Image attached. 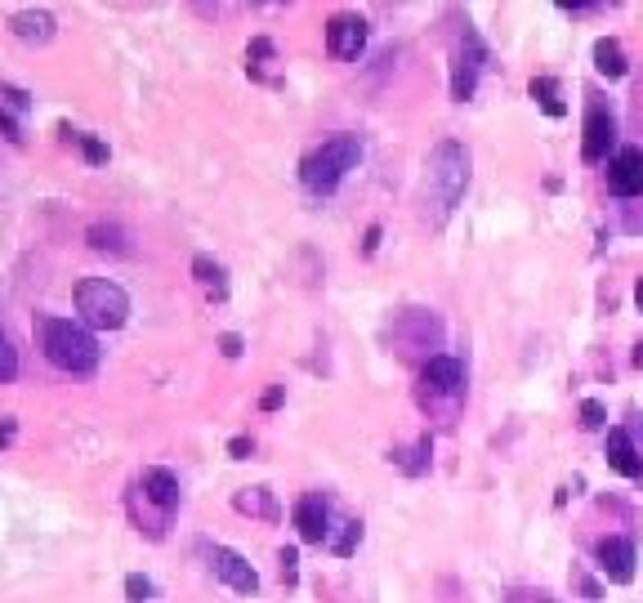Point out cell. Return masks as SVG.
Instances as JSON below:
<instances>
[{"instance_id":"7c38bea8","label":"cell","mask_w":643,"mask_h":603,"mask_svg":"<svg viewBox=\"0 0 643 603\" xmlns=\"http://www.w3.org/2000/svg\"><path fill=\"white\" fill-rule=\"evenodd\" d=\"M608 188L617 197H643V148H621L608 161Z\"/></svg>"},{"instance_id":"8fae6325","label":"cell","mask_w":643,"mask_h":603,"mask_svg":"<svg viewBox=\"0 0 643 603\" xmlns=\"http://www.w3.org/2000/svg\"><path fill=\"white\" fill-rule=\"evenodd\" d=\"M612 143H617V121H612L608 108H599V103H594V108L585 112L581 157H585V161H603V157L612 152Z\"/></svg>"},{"instance_id":"83f0119b","label":"cell","mask_w":643,"mask_h":603,"mask_svg":"<svg viewBox=\"0 0 643 603\" xmlns=\"http://www.w3.org/2000/svg\"><path fill=\"white\" fill-rule=\"evenodd\" d=\"M0 134H5V139H9V143H23V130H18V121H14V117H9V112H5V108H0Z\"/></svg>"},{"instance_id":"277c9868","label":"cell","mask_w":643,"mask_h":603,"mask_svg":"<svg viewBox=\"0 0 643 603\" xmlns=\"http://www.w3.org/2000/svg\"><path fill=\"white\" fill-rule=\"evenodd\" d=\"M469 188V152L456 139H443L429 152V175H425V197L438 206V215H451L456 201Z\"/></svg>"},{"instance_id":"8992f818","label":"cell","mask_w":643,"mask_h":603,"mask_svg":"<svg viewBox=\"0 0 643 603\" xmlns=\"http://www.w3.org/2000/svg\"><path fill=\"white\" fill-rule=\"evenodd\" d=\"M483 63H487L483 36H478L474 27L465 23V32H460V45H456V59H451V99H456V103L474 99V85H478V72H483Z\"/></svg>"},{"instance_id":"d590c367","label":"cell","mask_w":643,"mask_h":603,"mask_svg":"<svg viewBox=\"0 0 643 603\" xmlns=\"http://www.w3.org/2000/svg\"><path fill=\"white\" fill-rule=\"evenodd\" d=\"M635 367H643V340L635 344Z\"/></svg>"},{"instance_id":"d6a6232c","label":"cell","mask_w":643,"mask_h":603,"mask_svg":"<svg viewBox=\"0 0 643 603\" xmlns=\"http://www.w3.org/2000/svg\"><path fill=\"white\" fill-rule=\"evenodd\" d=\"M282 398H286V389H282V385H273V389H268V394H264V402H259V407H264V411H273V407H282Z\"/></svg>"},{"instance_id":"8d00e7d4","label":"cell","mask_w":643,"mask_h":603,"mask_svg":"<svg viewBox=\"0 0 643 603\" xmlns=\"http://www.w3.org/2000/svg\"><path fill=\"white\" fill-rule=\"evenodd\" d=\"M635 300H639V309H643V277H639V286H635Z\"/></svg>"},{"instance_id":"1f68e13d","label":"cell","mask_w":643,"mask_h":603,"mask_svg":"<svg viewBox=\"0 0 643 603\" xmlns=\"http://www.w3.org/2000/svg\"><path fill=\"white\" fill-rule=\"evenodd\" d=\"M219 349H224V358H242V335H224Z\"/></svg>"},{"instance_id":"4dcf8cb0","label":"cell","mask_w":643,"mask_h":603,"mask_svg":"<svg viewBox=\"0 0 643 603\" xmlns=\"http://www.w3.org/2000/svg\"><path fill=\"white\" fill-rule=\"evenodd\" d=\"M251 438H233V443H228V456H233V461H246V456H251Z\"/></svg>"},{"instance_id":"ac0fdd59","label":"cell","mask_w":643,"mask_h":603,"mask_svg":"<svg viewBox=\"0 0 643 603\" xmlns=\"http://www.w3.org/2000/svg\"><path fill=\"white\" fill-rule=\"evenodd\" d=\"M193 273H197V282L206 286L210 295H215V300H224V295H228V273H224V264H215L210 255H197V260H193Z\"/></svg>"},{"instance_id":"d6986e66","label":"cell","mask_w":643,"mask_h":603,"mask_svg":"<svg viewBox=\"0 0 643 603\" xmlns=\"http://www.w3.org/2000/svg\"><path fill=\"white\" fill-rule=\"evenodd\" d=\"M85 242H90L99 255H126V233H121L117 224H90Z\"/></svg>"},{"instance_id":"3957f363","label":"cell","mask_w":643,"mask_h":603,"mask_svg":"<svg viewBox=\"0 0 643 603\" xmlns=\"http://www.w3.org/2000/svg\"><path fill=\"white\" fill-rule=\"evenodd\" d=\"M362 161V139L358 134H335V139H326L322 148H313L309 157L300 161V184L309 188V193H335L340 188V179L349 175L353 166Z\"/></svg>"},{"instance_id":"4fadbf2b","label":"cell","mask_w":643,"mask_h":603,"mask_svg":"<svg viewBox=\"0 0 643 603\" xmlns=\"http://www.w3.org/2000/svg\"><path fill=\"white\" fill-rule=\"evenodd\" d=\"M594 554H599V572H603L608 581L626 586V581L635 577V545H630L626 536H603Z\"/></svg>"},{"instance_id":"5bb4252c","label":"cell","mask_w":643,"mask_h":603,"mask_svg":"<svg viewBox=\"0 0 643 603\" xmlns=\"http://www.w3.org/2000/svg\"><path fill=\"white\" fill-rule=\"evenodd\" d=\"M411 318H416V331H407L402 322L393 327V340H398V353H402V358H411V353H420V349H434L438 335H443V331H438V322L429 318V313L411 309Z\"/></svg>"},{"instance_id":"44dd1931","label":"cell","mask_w":643,"mask_h":603,"mask_svg":"<svg viewBox=\"0 0 643 603\" xmlns=\"http://www.w3.org/2000/svg\"><path fill=\"white\" fill-rule=\"evenodd\" d=\"M429 452H434V447H429V438H420L416 447H407V452H393L389 461L402 469V474H411V478H420L429 469Z\"/></svg>"},{"instance_id":"9c48e42d","label":"cell","mask_w":643,"mask_h":603,"mask_svg":"<svg viewBox=\"0 0 643 603\" xmlns=\"http://www.w3.org/2000/svg\"><path fill=\"white\" fill-rule=\"evenodd\" d=\"M210 568H215V577L224 581V586H233L237 595H255L259 590V572L237 550H228V545H215V550H210Z\"/></svg>"},{"instance_id":"9a60e30c","label":"cell","mask_w":643,"mask_h":603,"mask_svg":"<svg viewBox=\"0 0 643 603\" xmlns=\"http://www.w3.org/2000/svg\"><path fill=\"white\" fill-rule=\"evenodd\" d=\"M9 32L27 45H50L54 41V14H45V9H18V14L9 18Z\"/></svg>"},{"instance_id":"2e32d148","label":"cell","mask_w":643,"mask_h":603,"mask_svg":"<svg viewBox=\"0 0 643 603\" xmlns=\"http://www.w3.org/2000/svg\"><path fill=\"white\" fill-rule=\"evenodd\" d=\"M608 465L626 478H643V461H639V452H635L626 429H608Z\"/></svg>"},{"instance_id":"6da1fadb","label":"cell","mask_w":643,"mask_h":603,"mask_svg":"<svg viewBox=\"0 0 643 603\" xmlns=\"http://www.w3.org/2000/svg\"><path fill=\"white\" fill-rule=\"evenodd\" d=\"M36 335H41V353L50 358V367L67 371V376H94L99 371V340L85 327H76L72 318H41Z\"/></svg>"},{"instance_id":"7a4b0ae2","label":"cell","mask_w":643,"mask_h":603,"mask_svg":"<svg viewBox=\"0 0 643 603\" xmlns=\"http://www.w3.org/2000/svg\"><path fill=\"white\" fill-rule=\"evenodd\" d=\"M175 510H179V478L170 469H143V478L130 492V514L139 523V532L161 536L175 519Z\"/></svg>"},{"instance_id":"e575fe53","label":"cell","mask_w":643,"mask_h":603,"mask_svg":"<svg viewBox=\"0 0 643 603\" xmlns=\"http://www.w3.org/2000/svg\"><path fill=\"white\" fill-rule=\"evenodd\" d=\"M376 246H380V228H371V233H367V242H362V251H367V255H376Z\"/></svg>"},{"instance_id":"ba28073f","label":"cell","mask_w":643,"mask_h":603,"mask_svg":"<svg viewBox=\"0 0 643 603\" xmlns=\"http://www.w3.org/2000/svg\"><path fill=\"white\" fill-rule=\"evenodd\" d=\"M420 385H425V394L429 398H447V402H456L460 394H465V367H460L456 358H429L425 362V371H420Z\"/></svg>"},{"instance_id":"cb8c5ba5","label":"cell","mask_w":643,"mask_h":603,"mask_svg":"<svg viewBox=\"0 0 643 603\" xmlns=\"http://www.w3.org/2000/svg\"><path fill=\"white\" fill-rule=\"evenodd\" d=\"M14 376H18V353H14V344H9V335L0 331V385Z\"/></svg>"},{"instance_id":"836d02e7","label":"cell","mask_w":643,"mask_h":603,"mask_svg":"<svg viewBox=\"0 0 643 603\" xmlns=\"http://www.w3.org/2000/svg\"><path fill=\"white\" fill-rule=\"evenodd\" d=\"M14 434H18V425H14V420H5V425H0V447L14 443Z\"/></svg>"},{"instance_id":"484cf974","label":"cell","mask_w":643,"mask_h":603,"mask_svg":"<svg viewBox=\"0 0 643 603\" xmlns=\"http://www.w3.org/2000/svg\"><path fill=\"white\" fill-rule=\"evenodd\" d=\"M603 420H608V411H603V402H594V398H590V402H581V425H585V429H599Z\"/></svg>"},{"instance_id":"5b68a950","label":"cell","mask_w":643,"mask_h":603,"mask_svg":"<svg viewBox=\"0 0 643 603\" xmlns=\"http://www.w3.org/2000/svg\"><path fill=\"white\" fill-rule=\"evenodd\" d=\"M76 313L99 331H117L130 318V295L117 282H108V277H85L76 286Z\"/></svg>"},{"instance_id":"30bf717a","label":"cell","mask_w":643,"mask_h":603,"mask_svg":"<svg viewBox=\"0 0 643 603\" xmlns=\"http://www.w3.org/2000/svg\"><path fill=\"white\" fill-rule=\"evenodd\" d=\"M291 519H295V528H300V541H309V545L331 541V505H326L318 492L300 496Z\"/></svg>"},{"instance_id":"f546056e","label":"cell","mask_w":643,"mask_h":603,"mask_svg":"<svg viewBox=\"0 0 643 603\" xmlns=\"http://www.w3.org/2000/svg\"><path fill=\"white\" fill-rule=\"evenodd\" d=\"M0 99H9L18 112H27V108H32V99H27L23 90H14V85H0Z\"/></svg>"},{"instance_id":"603a6c76","label":"cell","mask_w":643,"mask_h":603,"mask_svg":"<svg viewBox=\"0 0 643 603\" xmlns=\"http://www.w3.org/2000/svg\"><path fill=\"white\" fill-rule=\"evenodd\" d=\"M358 541H362V523H358V519H349V523H344V532L331 541V550L344 559V554H353V545H358Z\"/></svg>"},{"instance_id":"4316f807","label":"cell","mask_w":643,"mask_h":603,"mask_svg":"<svg viewBox=\"0 0 643 603\" xmlns=\"http://www.w3.org/2000/svg\"><path fill=\"white\" fill-rule=\"evenodd\" d=\"M277 563H282V581H295V577H300V554H295L291 545H286V550L277 554Z\"/></svg>"},{"instance_id":"d4e9b609","label":"cell","mask_w":643,"mask_h":603,"mask_svg":"<svg viewBox=\"0 0 643 603\" xmlns=\"http://www.w3.org/2000/svg\"><path fill=\"white\" fill-rule=\"evenodd\" d=\"M126 595H130V603H148L152 599V581L134 572V577H126Z\"/></svg>"},{"instance_id":"52a82bcc","label":"cell","mask_w":643,"mask_h":603,"mask_svg":"<svg viewBox=\"0 0 643 603\" xmlns=\"http://www.w3.org/2000/svg\"><path fill=\"white\" fill-rule=\"evenodd\" d=\"M326 50H331L335 59L353 63L362 50H367V18H358V14H335L331 23H326Z\"/></svg>"},{"instance_id":"e0dca14e","label":"cell","mask_w":643,"mask_h":603,"mask_svg":"<svg viewBox=\"0 0 643 603\" xmlns=\"http://www.w3.org/2000/svg\"><path fill=\"white\" fill-rule=\"evenodd\" d=\"M594 67H599V76H608V81H621V76H626V54H621V45L612 41V36L594 41Z\"/></svg>"},{"instance_id":"f1b7e54d","label":"cell","mask_w":643,"mask_h":603,"mask_svg":"<svg viewBox=\"0 0 643 603\" xmlns=\"http://www.w3.org/2000/svg\"><path fill=\"white\" fill-rule=\"evenodd\" d=\"M550 94H554V81H550V76H541V81H532V99H541L545 108H550V103H559V99H550Z\"/></svg>"},{"instance_id":"7402d4cb","label":"cell","mask_w":643,"mask_h":603,"mask_svg":"<svg viewBox=\"0 0 643 603\" xmlns=\"http://www.w3.org/2000/svg\"><path fill=\"white\" fill-rule=\"evenodd\" d=\"M63 134L76 143V148L85 152V161H90V166H103V161H108V143H99V139H94V134H72L67 126H63Z\"/></svg>"},{"instance_id":"ffe728a7","label":"cell","mask_w":643,"mask_h":603,"mask_svg":"<svg viewBox=\"0 0 643 603\" xmlns=\"http://www.w3.org/2000/svg\"><path fill=\"white\" fill-rule=\"evenodd\" d=\"M233 505H237L242 514H259V519H273V514H277L273 492H268V487H246V492L233 496Z\"/></svg>"}]
</instances>
